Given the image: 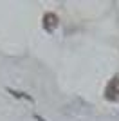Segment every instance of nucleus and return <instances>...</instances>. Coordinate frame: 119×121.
I'll return each instance as SVG.
<instances>
[{
    "mask_svg": "<svg viewBox=\"0 0 119 121\" xmlns=\"http://www.w3.org/2000/svg\"><path fill=\"white\" fill-rule=\"evenodd\" d=\"M9 92L13 94V96H16V98H24V99H31L29 96H25L24 92H16V91H11V89H9Z\"/></svg>",
    "mask_w": 119,
    "mask_h": 121,
    "instance_id": "3",
    "label": "nucleus"
},
{
    "mask_svg": "<svg viewBox=\"0 0 119 121\" xmlns=\"http://www.w3.org/2000/svg\"><path fill=\"white\" fill-rule=\"evenodd\" d=\"M60 20H58V16L54 15V13H45L43 18H42V25H43V29L47 31V33H52V31L58 27Z\"/></svg>",
    "mask_w": 119,
    "mask_h": 121,
    "instance_id": "2",
    "label": "nucleus"
},
{
    "mask_svg": "<svg viewBox=\"0 0 119 121\" xmlns=\"http://www.w3.org/2000/svg\"><path fill=\"white\" fill-rule=\"evenodd\" d=\"M105 98L108 101H119V78H112L105 89Z\"/></svg>",
    "mask_w": 119,
    "mask_h": 121,
    "instance_id": "1",
    "label": "nucleus"
}]
</instances>
